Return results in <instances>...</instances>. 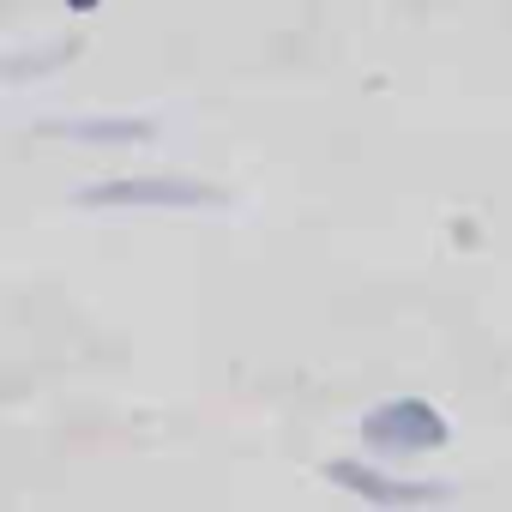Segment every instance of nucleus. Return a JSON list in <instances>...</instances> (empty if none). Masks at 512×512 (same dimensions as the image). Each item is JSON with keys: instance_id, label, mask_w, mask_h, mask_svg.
I'll return each instance as SVG.
<instances>
[{"instance_id": "1", "label": "nucleus", "mask_w": 512, "mask_h": 512, "mask_svg": "<svg viewBox=\"0 0 512 512\" xmlns=\"http://www.w3.org/2000/svg\"><path fill=\"white\" fill-rule=\"evenodd\" d=\"M446 440H452V422L428 398H386L362 410V446L374 458H422V452H440Z\"/></svg>"}, {"instance_id": "2", "label": "nucleus", "mask_w": 512, "mask_h": 512, "mask_svg": "<svg viewBox=\"0 0 512 512\" xmlns=\"http://www.w3.org/2000/svg\"><path fill=\"white\" fill-rule=\"evenodd\" d=\"M73 205H103V211H121V205H145V211H199V205H223L217 187L193 181V175H115L103 187H79Z\"/></svg>"}, {"instance_id": "3", "label": "nucleus", "mask_w": 512, "mask_h": 512, "mask_svg": "<svg viewBox=\"0 0 512 512\" xmlns=\"http://www.w3.org/2000/svg\"><path fill=\"white\" fill-rule=\"evenodd\" d=\"M320 476H326L332 488L368 500V506H428V500H446V494H452L446 482H410V476H392V470H380V464H368V458H326Z\"/></svg>"}, {"instance_id": "4", "label": "nucleus", "mask_w": 512, "mask_h": 512, "mask_svg": "<svg viewBox=\"0 0 512 512\" xmlns=\"http://www.w3.org/2000/svg\"><path fill=\"white\" fill-rule=\"evenodd\" d=\"M49 139H73V145H151L157 121L145 115H55L43 121Z\"/></svg>"}, {"instance_id": "5", "label": "nucleus", "mask_w": 512, "mask_h": 512, "mask_svg": "<svg viewBox=\"0 0 512 512\" xmlns=\"http://www.w3.org/2000/svg\"><path fill=\"white\" fill-rule=\"evenodd\" d=\"M61 61H73V43H61V49H37V55H13V61H7V79H25V73H37V67H61Z\"/></svg>"}, {"instance_id": "6", "label": "nucleus", "mask_w": 512, "mask_h": 512, "mask_svg": "<svg viewBox=\"0 0 512 512\" xmlns=\"http://www.w3.org/2000/svg\"><path fill=\"white\" fill-rule=\"evenodd\" d=\"M103 0H67V13H97Z\"/></svg>"}]
</instances>
